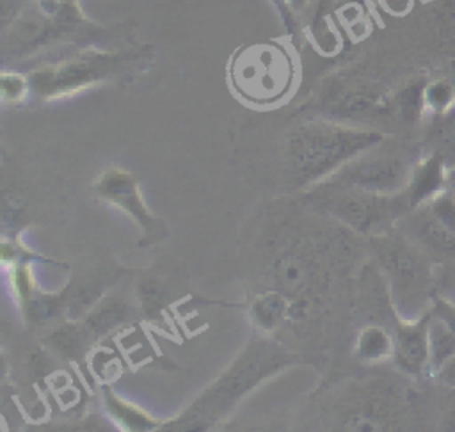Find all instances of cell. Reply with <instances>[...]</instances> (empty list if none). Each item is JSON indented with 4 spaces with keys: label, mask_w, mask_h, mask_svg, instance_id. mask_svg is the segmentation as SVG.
<instances>
[{
    "label": "cell",
    "mask_w": 455,
    "mask_h": 432,
    "mask_svg": "<svg viewBox=\"0 0 455 432\" xmlns=\"http://www.w3.org/2000/svg\"><path fill=\"white\" fill-rule=\"evenodd\" d=\"M430 311L435 316H439L455 334V302L453 300H450L444 295L435 293L434 300H432V306H430Z\"/></svg>",
    "instance_id": "cell-20"
},
{
    "label": "cell",
    "mask_w": 455,
    "mask_h": 432,
    "mask_svg": "<svg viewBox=\"0 0 455 432\" xmlns=\"http://www.w3.org/2000/svg\"><path fill=\"white\" fill-rule=\"evenodd\" d=\"M435 292L455 302V260H446L435 267Z\"/></svg>",
    "instance_id": "cell-18"
},
{
    "label": "cell",
    "mask_w": 455,
    "mask_h": 432,
    "mask_svg": "<svg viewBox=\"0 0 455 432\" xmlns=\"http://www.w3.org/2000/svg\"><path fill=\"white\" fill-rule=\"evenodd\" d=\"M229 76L236 92L245 100L272 103L281 100L291 87L293 62L279 44H249L233 57Z\"/></svg>",
    "instance_id": "cell-4"
},
{
    "label": "cell",
    "mask_w": 455,
    "mask_h": 432,
    "mask_svg": "<svg viewBox=\"0 0 455 432\" xmlns=\"http://www.w3.org/2000/svg\"><path fill=\"white\" fill-rule=\"evenodd\" d=\"M286 364V354L272 343L251 345L238 361L215 382L183 416L187 428L204 427L224 414L245 391L256 386L268 373Z\"/></svg>",
    "instance_id": "cell-3"
},
{
    "label": "cell",
    "mask_w": 455,
    "mask_h": 432,
    "mask_svg": "<svg viewBox=\"0 0 455 432\" xmlns=\"http://www.w3.org/2000/svg\"><path fill=\"white\" fill-rule=\"evenodd\" d=\"M435 379H439L441 382L448 384V386H453L455 388V357L450 359L435 375Z\"/></svg>",
    "instance_id": "cell-22"
},
{
    "label": "cell",
    "mask_w": 455,
    "mask_h": 432,
    "mask_svg": "<svg viewBox=\"0 0 455 432\" xmlns=\"http://www.w3.org/2000/svg\"><path fill=\"white\" fill-rule=\"evenodd\" d=\"M332 197V212L343 222L364 233H379L407 210H412L403 190L398 194H377L341 185V194Z\"/></svg>",
    "instance_id": "cell-6"
},
{
    "label": "cell",
    "mask_w": 455,
    "mask_h": 432,
    "mask_svg": "<svg viewBox=\"0 0 455 432\" xmlns=\"http://www.w3.org/2000/svg\"><path fill=\"white\" fill-rule=\"evenodd\" d=\"M428 212L450 231L455 233V194L450 190H443L430 203L425 204Z\"/></svg>",
    "instance_id": "cell-17"
},
{
    "label": "cell",
    "mask_w": 455,
    "mask_h": 432,
    "mask_svg": "<svg viewBox=\"0 0 455 432\" xmlns=\"http://www.w3.org/2000/svg\"><path fill=\"white\" fill-rule=\"evenodd\" d=\"M272 4L277 7V11H279L281 18H283L288 25H291V12H290L288 0H272Z\"/></svg>",
    "instance_id": "cell-23"
},
{
    "label": "cell",
    "mask_w": 455,
    "mask_h": 432,
    "mask_svg": "<svg viewBox=\"0 0 455 432\" xmlns=\"http://www.w3.org/2000/svg\"><path fill=\"white\" fill-rule=\"evenodd\" d=\"M108 400V407H110V412L121 421L124 423L126 427L130 428H142L146 425H149V420L148 416L139 409V407H133L132 404L124 402V400H119L116 395L108 393L107 396Z\"/></svg>",
    "instance_id": "cell-16"
},
{
    "label": "cell",
    "mask_w": 455,
    "mask_h": 432,
    "mask_svg": "<svg viewBox=\"0 0 455 432\" xmlns=\"http://www.w3.org/2000/svg\"><path fill=\"white\" fill-rule=\"evenodd\" d=\"M423 107L428 114L443 117L455 108V84L446 78H437L425 84Z\"/></svg>",
    "instance_id": "cell-14"
},
{
    "label": "cell",
    "mask_w": 455,
    "mask_h": 432,
    "mask_svg": "<svg viewBox=\"0 0 455 432\" xmlns=\"http://www.w3.org/2000/svg\"><path fill=\"white\" fill-rule=\"evenodd\" d=\"M428 373L434 377L450 359L455 357L453 331L432 311L428 313Z\"/></svg>",
    "instance_id": "cell-12"
},
{
    "label": "cell",
    "mask_w": 455,
    "mask_h": 432,
    "mask_svg": "<svg viewBox=\"0 0 455 432\" xmlns=\"http://www.w3.org/2000/svg\"><path fill=\"white\" fill-rule=\"evenodd\" d=\"M96 192L101 199L123 208L126 213H130L144 229L146 240H158L164 235V226L160 220L149 213L146 208L137 180L121 169H110L107 171L96 183Z\"/></svg>",
    "instance_id": "cell-8"
},
{
    "label": "cell",
    "mask_w": 455,
    "mask_h": 432,
    "mask_svg": "<svg viewBox=\"0 0 455 432\" xmlns=\"http://www.w3.org/2000/svg\"><path fill=\"white\" fill-rule=\"evenodd\" d=\"M332 2H336V0H318V7H316V16L320 18L327 9H329V5L332 4Z\"/></svg>",
    "instance_id": "cell-25"
},
{
    "label": "cell",
    "mask_w": 455,
    "mask_h": 432,
    "mask_svg": "<svg viewBox=\"0 0 455 432\" xmlns=\"http://www.w3.org/2000/svg\"><path fill=\"white\" fill-rule=\"evenodd\" d=\"M441 119H444L443 140H444L448 151H455V108L451 112H448L446 116H443ZM448 151H443V155H446Z\"/></svg>",
    "instance_id": "cell-21"
},
{
    "label": "cell",
    "mask_w": 455,
    "mask_h": 432,
    "mask_svg": "<svg viewBox=\"0 0 455 432\" xmlns=\"http://www.w3.org/2000/svg\"><path fill=\"white\" fill-rule=\"evenodd\" d=\"M382 139V133L371 130L332 123H307L290 135L288 151L297 178L311 181L329 171L341 169L361 153L380 144Z\"/></svg>",
    "instance_id": "cell-1"
},
{
    "label": "cell",
    "mask_w": 455,
    "mask_h": 432,
    "mask_svg": "<svg viewBox=\"0 0 455 432\" xmlns=\"http://www.w3.org/2000/svg\"><path fill=\"white\" fill-rule=\"evenodd\" d=\"M443 428H448V430H455V407L450 411V414L446 416V420L443 421Z\"/></svg>",
    "instance_id": "cell-24"
},
{
    "label": "cell",
    "mask_w": 455,
    "mask_h": 432,
    "mask_svg": "<svg viewBox=\"0 0 455 432\" xmlns=\"http://www.w3.org/2000/svg\"><path fill=\"white\" fill-rule=\"evenodd\" d=\"M373 249L387 276L396 309L403 320H414L425 315L437 293L432 258L412 240L391 233L375 236Z\"/></svg>",
    "instance_id": "cell-2"
},
{
    "label": "cell",
    "mask_w": 455,
    "mask_h": 432,
    "mask_svg": "<svg viewBox=\"0 0 455 432\" xmlns=\"http://www.w3.org/2000/svg\"><path fill=\"white\" fill-rule=\"evenodd\" d=\"M28 82L18 73H2V96L5 101L21 100L27 92Z\"/></svg>",
    "instance_id": "cell-19"
},
{
    "label": "cell",
    "mask_w": 455,
    "mask_h": 432,
    "mask_svg": "<svg viewBox=\"0 0 455 432\" xmlns=\"http://www.w3.org/2000/svg\"><path fill=\"white\" fill-rule=\"evenodd\" d=\"M409 233L412 242L428 256H437L443 261L455 260V233L444 228L423 204L409 220Z\"/></svg>",
    "instance_id": "cell-11"
},
{
    "label": "cell",
    "mask_w": 455,
    "mask_h": 432,
    "mask_svg": "<svg viewBox=\"0 0 455 432\" xmlns=\"http://www.w3.org/2000/svg\"><path fill=\"white\" fill-rule=\"evenodd\" d=\"M448 160L441 149L427 155L411 167L409 181L403 188L411 208H419L430 203L435 196L446 190Z\"/></svg>",
    "instance_id": "cell-10"
},
{
    "label": "cell",
    "mask_w": 455,
    "mask_h": 432,
    "mask_svg": "<svg viewBox=\"0 0 455 432\" xmlns=\"http://www.w3.org/2000/svg\"><path fill=\"white\" fill-rule=\"evenodd\" d=\"M286 311V300L277 293H267L254 300L252 316L258 327L270 329L274 327Z\"/></svg>",
    "instance_id": "cell-15"
},
{
    "label": "cell",
    "mask_w": 455,
    "mask_h": 432,
    "mask_svg": "<svg viewBox=\"0 0 455 432\" xmlns=\"http://www.w3.org/2000/svg\"><path fill=\"white\" fill-rule=\"evenodd\" d=\"M411 167L398 156L354 158L338 172L341 185L377 194H398L409 181Z\"/></svg>",
    "instance_id": "cell-7"
},
{
    "label": "cell",
    "mask_w": 455,
    "mask_h": 432,
    "mask_svg": "<svg viewBox=\"0 0 455 432\" xmlns=\"http://www.w3.org/2000/svg\"><path fill=\"white\" fill-rule=\"evenodd\" d=\"M124 53H80L32 75V87L39 96L55 98L103 82L123 69Z\"/></svg>",
    "instance_id": "cell-5"
},
{
    "label": "cell",
    "mask_w": 455,
    "mask_h": 432,
    "mask_svg": "<svg viewBox=\"0 0 455 432\" xmlns=\"http://www.w3.org/2000/svg\"><path fill=\"white\" fill-rule=\"evenodd\" d=\"M393 348H395V338H391L389 332L380 325L364 327L359 332L357 343H355L357 357L370 363L382 361L393 356Z\"/></svg>",
    "instance_id": "cell-13"
},
{
    "label": "cell",
    "mask_w": 455,
    "mask_h": 432,
    "mask_svg": "<svg viewBox=\"0 0 455 432\" xmlns=\"http://www.w3.org/2000/svg\"><path fill=\"white\" fill-rule=\"evenodd\" d=\"M428 313L414 320H402L396 336L393 359L395 364L409 375H421L428 372Z\"/></svg>",
    "instance_id": "cell-9"
}]
</instances>
